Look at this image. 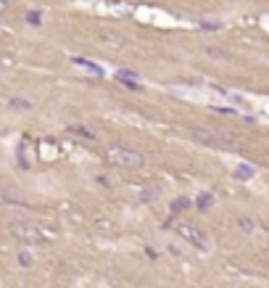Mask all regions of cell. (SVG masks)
Masks as SVG:
<instances>
[{
    "label": "cell",
    "mask_w": 269,
    "mask_h": 288,
    "mask_svg": "<svg viewBox=\"0 0 269 288\" xmlns=\"http://www.w3.org/2000/svg\"><path fill=\"white\" fill-rule=\"evenodd\" d=\"M253 175H256V170H253L251 164H237V166H235V180H240V183H248V180H253Z\"/></svg>",
    "instance_id": "obj_7"
},
{
    "label": "cell",
    "mask_w": 269,
    "mask_h": 288,
    "mask_svg": "<svg viewBox=\"0 0 269 288\" xmlns=\"http://www.w3.org/2000/svg\"><path fill=\"white\" fill-rule=\"evenodd\" d=\"M187 206H190V201H187V199H180V201H174V204H172V211L177 214V211H182V209H187Z\"/></svg>",
    "instance_id": "obj_14"
},
{
    "label": "cell",
    "mask_w": 269,
    "mask_h": 288,
    "mask_svg": "<svg viewBox=\"0 0 269 288\" xmlns=\"http://www.w3.org/2000/svg\"><path fill=\"white\" fill-rule=\"evenodd\" d=\"M240 227H243L246 233H251V230H253V220H248V217H240Z\"/></svg>",
    "instance_id": "obj_15"
},
{
    "label": "cell",
    "mask_w": 269,
    "mask_h": 288,
    "mask_svg": "<svg viewBox=\"0 0 269 288\" xmlns=\"http://www.w3.org/2000/svg\"><path fill=\"white\" fill-rule=\"evenodd\" d=\"M8 230H11V235L19 241V244H24V246H40V244H47V241H51L35 222H27V220H13V222L8 225Z\"/></svg>",
    "instance_id": "obj_1"
},
{
    "label": "cell",
    "mask_w": 269,
    "mask_h": 288,
    "mask_svg": "<svg viewBox=\"0 0 269 288\" xmlns=\"http://www.w3.org/2000/svg\"><path fill=\"white\" fill-rule=\"evenodd\" d=\"M69 132L79 135V138H85V140H95V132H92L90 127H85V125H71V127H69Z\"/></svg>",
    "instance_id": "obj_11"
},
{
    "label": "cell",
    "mask_w": 269,
    "mask_h": 288,
    "mask_svg": "<svg viewBox=\"0 0 269 288\" xmlns=\"http://www.w3.org/2000/svg\"><path fill=\"white\" fill-rule=\"evenodd\" d=\"M16 265H19L21 270L35 267V254H32L29 249H21V251H19V256H16Z\"/></svg>",
    "instance_id": "obj_8"
},
{
    "label": "cell",
    "mask_w": 269,
    "mask_h": 288,
    "mask_svg": "<svg viewBox=\"0 0 269 288\" xmlns=\"http://www.w3.org/2000/svg\"><path fill=\"white\" fill-rule=\"evenodd\" d=\"M195 204H198V209H209V206L214 204V196H211V193H201V199H198Z\"/></svg>",
    "instance_id": "obj_12"
},
{
    "label": "cell",
    "mask_w": 269,
    "mask_h": 288,
    "mask_svg": "<svg viewBox=\"0 0 269 288\" xmlns=\"http://www.w3.org/2000/svg\"><path fill=\"white\" fill-rule=\"evenodd\" d=\"M27 21H29L32 27H40V24H42V13H37V11H29V13H27Z\"/></svg>",
    "instance_id": "obj_13"
},
{
    "label": "cell",
    "mask_w": 269,
    "mask_h": 288,
    "mask_svg": "<svg viewBox=\"0 0 269 288\" xmlns=\"http://www.w3.org/2000/svg\"><path fill=\"white\" fill-rule=\"evenodd\" d=\"M8 109L24 114V111H32V103H29L27 98H11V101H8Z\"/></svg>",
    "instance_id": "obj_10"
},
{
    "label": "cell",
    "mask_w": 269,
    "mask_h": 288,
    "mask_svg": "<svg viewBox=\"0 0 269 288\" xmlns=\"http://www.w3.org/2000/svg\"><path fill=\"white\" fill-rule=\"evenodd\" d=\"M195 140H201L203 146H211V148H232L235 140L232 138H225V135H216V132H209V130H195Z\"/></svg>",
    "instance_id": "obj_4"
},
{
    "label": "cell",
    "mask_w": 269,
    "mask_h": 288,
    "mask_svg": "<svg viewBox=\"0 0 269 288\" xmlns=\"http://www.w3.org/2000/svg\"><path fill=\"white\" fill-rule=\"evenodd\" d=\"M106 159L114 166H124V170H137V166H142V156L132 148H111Z\"/></svg>",
    "instance_id": "obj_2"
},
{
    "label": "cell",
    "mask_w": 269,
    "mask_h": 288,
    "mask_svg": "<svg viewBox=\"0 0 269 288\" xmlns=\"http://www.w3.org/2000/svg\"><path fill=\"white\" fill-rule=\"evenodd\" d=\"M71 64L74 66H79V69H82L85 74H90V77H106V69L101 66V64H95V61H90V58H82V56H74L71 58Z\"/></svg>",
    "instance_id": "obj_5"
},
{
    "label": "cell",
    "mask_w": 269,
    "mask_h": 288,
    "mask_svg": "<svg viewBox=\"0 0 269 288\" xmlns=\"http://www.w3.org/2000/svg\"><path fill=\"white\" fill-rule=\"evenodd\" d=\"M8 8V0H0V11H6Z\"/></svg>",
    "instance_id": "obj_16"
},
{
    "label": "cell",
    "mask_w": 269,
    "mask_h": 288,
    "mask_svg": "<svg viewBox=\"0 0 269 288\" xmlns=\"http://www.w3.org/2000/svg\"><path fill=\"white\" fill-rule=\"evenodd\" d=\"M116 80H119L121 85H127V87H130L132 93H140V90H142V85H140V80H137V74H135V71L119 69V71H116Z\"/></svg>",
    "instance_id": "obj_6"
},
{
    "label": "cell",
    "mask_w": 269,
    "mask_h": 288,
    "mask_svg": "<svg viewBox=\"0 0 269 288\" xmlns=\"http://www.w3.org/2000/svg\"><path fill=\"white\" fill-rule=\"evenodd\" d=\"M158 193H161V185L142 188V193H140V201H142V204H151V201H156V199H158Z\"/></svg>",
    "instance_id": "obj_9"
},
{
    "label": "cell",
    "mask_w": 269,
    "mask_h": 288,
    "mask_svg": "<svg viewBox=\"0 0 269 288\" xmlns=\"http://www.w3.org/2000/svg\"><path fill=\"white\" fill-rule=\"evenodd\" d=\"M177 233L187 241L190 246H195L198 251H209L211 249V241H209V235H206L201 227H195V225H190V222H182L180 227H177Z\"/></svg>",
    "instance_id": "obj_3"
}]
</instances>
